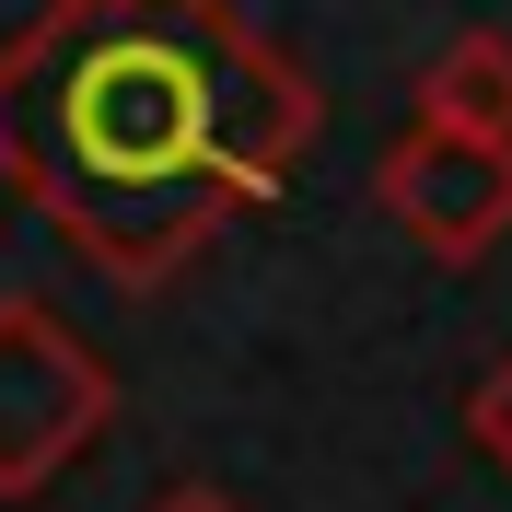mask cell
<instances>
[{
    "instance_id": "1",
    "label": "cell",
    "mask_w": 512,
    "mask_h": 512,
    "mask_svg": "<svg viewBox=\"0 0 512 512\" xmlns=\"http://www.w3.org/2000/svg\"><path fill=\"white\" fill-rule=\"evenodd\" d=\"M303 140H315V82L233 0H163V12L59 0L0 59V163L117 280L187 268L222 198H268L303 163Z\"/></svg>"
},
{
    "instance_id": "2",
    "label": "cell",
    "mask_w": 512,
    "mask_h": 512,
    "mask_svg": "<svg viewBox=\"0 0 512 512\" xmlns=\"http://www.w3.org/2000/svg\"><path fill=\"white\" fill-rule=\"evenodd\" d=\"M105 408H117L105 361L82 350L47 303L0 291V501H35V489L105 431Z\"/></svg>"
},
{
    "instance_id": "3",
    "label": "cell",
    "mask_w": 512,
    "mask_h": 512,
    "mask_svg": "<svg viewBox=\"0 0 512 512\" xmlns=\"http://www.w3.org/2000/svg\"><path fill=\"white\" fill-rule=\"evenodd\" d=\"M373 198H384V222L408 233L419 256H443V268H478V256L512 233V140L408 128V140L373 163Z\"/></svg>"
},
{
    "instance_id": "4",
    "label": "cell",
    "mask_w": 512,
    "mask_h": 512,
    "mask_svg": "<svg viewBox=\"0 0 512 512\" xmlns=\"http://www.w3.org/2000/svg\"><path fill=\"white\" fill-rule=\"evenodd\" d=\"M419 128H454V140H512V35L466 24L419 59Z\"/></svg>"
},
{
    "instance_id": "5",
    "label": "cell",
    "mask_w": 512,
    "mask_h": 512,
    "mask_svg": "<svg viewBox=\"0 0 512 512\" xmlns=\"http://www.w3.org/2000/svg\"><path fill=\"white\" fill-rule=\"evenodd\" d=\"M478 443H489V454L512 466V361H501V373L478 384Z\"/></svg>"
},
{
    "instance_id": "6",
    "label": "cell",
    "mask_w": 512,
    "mask_h": 512,
    "mask_svg": "<svg viewBox=\"0 0 512 512\" xmlns=\"http://www.w3.org/2000/svg\"><path fill=\"white\" fill-rule=\"evenodd\" d=\"M152 512H233V501H222V489H163Z\"/></svg>"
}]
</instances>
